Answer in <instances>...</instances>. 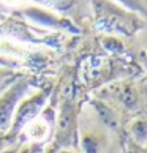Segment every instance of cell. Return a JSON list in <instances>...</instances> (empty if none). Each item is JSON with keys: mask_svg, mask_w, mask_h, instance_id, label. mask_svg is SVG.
I'll return each mask as SVG.
<instances>
[{"mask_svg": "<svg viewBox=\"0 0 147 153\" xmlns=\"http://www.w3.org/2000/svg\"><path fill=\"white\" fill-rule=\"evenodd\" d=\"M78 145L81 153H114V133L98 112L86 106L78 117Z\"/></svg>", "mask_w": 147, "mask_h": 153, "instance_id": "6da1fadb", "label": "cell"}, {"mask_svg": "<svg viewBox=\"0 0 147 153\" xmlns=\"http://www.w3.org/2000/svg\"><path fill=\"white\" fill-rule=\"evenodd\" d=\"M97 24L101 30L123 35H134L143 30L144 21L136 13L122 7L112 0H93Z\"/></svg>", "mask_w": 147, "mask_h": 153, "instance_id": "7a4b0ae2", "label": "cell"}, {"mask_svg": "<svg viewBox=\"0 0 147 153\" xmlns=\"http://www.w3.org/2000/svg\"><path fill=\"white\" fill-rule=\"evenodd\" d=\"M49 95H51L49 88L35 90L33 93H29L19 103V106L16 107V111H14V115H13V120H11L10 129L7 133V137L11 140V144L18 139L21 129L24 128L32 118H35L44 107H46Z\"/></svg>", "mask_w": 147, "mask_h": 153, "instance_id": "3957f363", "label": "cell"}, {"mask_svg": "<svg viewBox=\"0 0 147 153\" xmlns=\"http://www.w3.org/2000/svg\"><path fill=\"white\" fill-rule=\"evenodd\" d=\"M30 90L32 84L25 77H21L18 81L14 79L7 88L0 90V133H8L16 107L30 93Z\"/></svg>", "mask_w": 147, "mask_h": 153, "instance_id": "277c9868", "label": "cell"}, {"mask_svg": "<svg viewBox=\"0 0 147 153\" xmlns=\"http://www.w3.org/2000/svg\"><path fill=\"white\" fill-rule=\"evenodd\" d=\"M78 117H79V112L75 109L73 104L65 103L60 107L59 115H55L54 133H52L57 149L75 145L78 139Z\"/></svg>", "mask_w": 147, "mask_h": 153, "instance_id": "5b68a950", "label": "cell"}, {"mask_svg": "<svg viewBox=\"0 0 147 153\" xmlns=\"http://www.w3.org/2000/svg\"><path fill=\"white\" fill-rule=\"evenodd\" d=\"M54 123H55V112L49 107H44L35 118H32L21 129L18 139L24 137L25 142H29L30 145H41L52 137Z\"/></svg>", "mask_w": 147, "mask_h": 153, "instance_id": "8992f818", "label": "cell"}, {"mask_svg": "<svg viewBox=\"0 0 147 153\" xmlns=\"http://www.w3.org/2000/svg\"><path fill=\"white\" fill-rule=\"evenodd\" d=\"M22 13L24 16H27L30 21H33L38 25L43 27H51V29L55 30H68V32H78L76 27L71 24V22L63 18V16H59L49 11L46 8L41 7H33V5H27V7L22 8Z\"/></svg>", "mask_w": 147, "mask_h": 153, "instance_id": "52a82bcc", "label": "cell"}, {"mask_svg": "<svg viewBox=\"0 0 147 153\" xmlns=\"http://www.w3.org/2000/svg\"><path fill=\"white\" fill-rule=\"evenodd\" d=\"M128 133L131 139L141 147L147 145V117H138L133 118L128 125Z\"/></svg>", "mask_w": 147, "mask_h": 153, "instance_id": "ba28073f", "label": "cell"}, {"mask_svg": "<svg viewBox=\"0 0 147 153\" xmlns=\"http://www.w3.org/2000/svg\"><path fill=\"white\" fill-rule=\"evenodd\" d=\"M112 2L122 5V7H125V8H128V10L139 11V13H143L146 18H147V10H146L144 3L141 2V0H112Z\"/></svg>", "mask_w": 147, "mask_h": 153, "instance_id": "9c48e42d", "label": "cell"}, {"mask_svg": "<svg viewBox=\"0 0 147 153\" xmlns=\"http://www.w3.org/2000/svg\"><path fill=\"white\" fill-rule=\"evenodd\" d=\"M14 77H16V71L10 70V68L0 66V87H3V84L14 81Z\"/></svg>", "mask_w": 147, "mask_h": 153, "instance_id": "30bf717a", "label": "cell"}, {"mask_svg": "<svg viewBox=\"0 0 147 153\" xmlns=\"http://www.w3.org/2000/svg\"><path fill=\"white\" fill-rule=\"evenodd\" d=\"M2 3L8 5V7H16V8H24L29 5L30 0H0Z\"/></svg>", "mask_w": 147, "mask_h": 153, "instance_id": "8fae6325", "label": "cell"}, {"mask_svg": "<svg viewBox=\"0 0 147 153\" xmlns=\"http://www.w3.org/2000/svg\"><path fill=\"white\" fill-rule=\"evenodd\" d=\"M10 145H13V144H11V140L7 137V134L0 133V153H3Z\"/></svg>", "mask_w": 147, "mask_h": 153, "instance_id": "7c38bea8", "label": "cell"}, {"mask_svg": "<svg viewBox=\"0 0 147 153\" xmlns=\"http://www.w3.org/2000/svg\"><path fill=\"white\" fill-rule=\"evenodd\" d=\"M51 5H54L55 8H66L73 3V0H49Z\"/></svg>", "mask_w": 147, "mask_h": 153, "instance_id": "4fadbf2b", "label": "cell"}, {"mask_svg": "<svg viewBox=\"0 0 147 153\" xmlns=\"http://www.w3.org/2000/svg\"><path fill=\"white\" fill-rule=\"evenodd\" d=\"M55 153H79V150H76L75 147H62L55 150Z\"/></svg>", "mask_w": 147, "mask_h": 153, "instance_id": "5bb4252c", "label": "cell"}, {"mask_svg": "<svg viewBox=\"0 0 147 153\" xmlns=\"http://www.w3.org/2000/svg\"><path fill=\"white\" fill-rule=\"evenodd\" d=\"M143 62H144V65H146V68H147V54L144 55V59H143Z\"/></svg>", "mask_w": 147, "mask_h": 153, "instance_id": "9a60e30c", "label": "cell"}, {"mask_svg": "<svg viewBox=\"0 0 147 153\" xmlns=\"http://www.w3.org/2000/svg\"><path fill=\"white\" fill-rule=\"evenodd\" d=\"M24 152H25V149H24V150H22V153H24Z\"/></svg>", "mask_w": 147, "mask_h": 153, "instance_id": "2e32d148", "label": "cell"}, {"mask_svg": "<svg viewBox=\"0 0 147 153\" xmlns=\"http://www.w3.org/2000/svg\"><path fill=\"white\" fill-rule=\"evenodd\" d=\"M33 153H38V152H33Z\"/></svg>", "mask_w": 147, "mask_h": 153, "instance_id": "e0dca14e", "label": "cell"}, {"mask_svg": "<svg viewBox=\"0 0 147 153\" xmlns=\"http://www.w3.org/2000/svg\"><path fill=\"white\" fill-rule=\"evenodd\" d=\"M0 90H2V87H0Z\"/></svg>", "mask_w": 147, "mask_h": 153, "instance_id": "ac0fdd59", "label": "cell"}]
</instances>
